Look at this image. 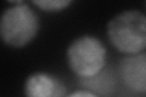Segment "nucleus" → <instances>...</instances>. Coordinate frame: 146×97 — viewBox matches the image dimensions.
<instances>
[{"label": "nucleus", "instance_id": "obj_1", "mask_svg": "<svg viewBox=\"0 0 146 97\" xmlns=\"http://www.w3.org/2000/svg\"><path fill=\"white\" fill-rule=\"evenodd\" d=\"M106 35L113 48L124 56L145 52L146 16L143 11L123 10L107 22Z\"/></svg>", "mask_w": 146, "mask_h": 97}, {"label": "nucleus", "instance_id": "obj_2", "mask_svg": "<svg viewBox=\"0 0 146 97\" xmlns=\"http://www.w3.org/2000/svg\"><path fill=\"white\" fill-rule=\"evenodd\" d=\"M39 30V16L31 4L12 3L0 13V40L9 48H25L35 39Z\"/></svg>", "mask_w": 146, "mask_h": 97}, {"label": "nucleus", "instance_id": "obj_3", "mask_svg": "<svg viewBox=\"0 0 146 97\" xmlns=\"http://www.w3.org/2000/svg\"><path fill=\"white\" fill-rule=\"evenodd\" d=\"M106 59V46L98 36L91 34L77 36L66 50L67 66L80 79L88 80L102 73Z\"/></svg>", "mask_w": 146, "mask_h": 97}, {"label": "nucleus", "instance_id": "obj_4", "mask_svg": "<svg viewBox=\"0 0 146 97\" xmlns=\"http://www.w3.org/2000/svg\"><path fill=\"white\" fill-rule=\"evenodd\" d=\"M118 75L129 90L144 95L146 92V53L124 56L118 63Z\"/></svg>", "mask_w": 146, "mask_h": 97}, {"label": "nucleus", "instance_id": "obj_5", "mask_svg": "<svg viewBox=\"0 0 146 97\" xmlns=\"http://www.w3.org/2000/svg\"><path fill=\"white\" fill-rule=\"evenodd\" d=\"M25 97H66V85L60 78L46 72H34L26 78Z\"/></svg>", "mask_w": 146, "mask_h": 97}, {"label": "nucleus", "instance_id": "obj_6", "mask_svg": "<svg viewBox=\"0 0 146 97\" xmlns=\"http://www.w3.org/2000/svg\"><path fill=\"white\" fill-rule=\"evenodd\" d=\"M73 4L72 0H34L31 5L40 9L44 12H60Z\"/></svg>", "mask_w": 146, "mask_h": 97}, {"label": "nucleus", "instance_id": "obj_7", "mask_svg": "<svg viewBox=\"0 0 146 97\" xmlns=\"http://www.w3.org/2000/svg\"><path fill=\"white\" fill-rule=\"evenodd\" d=\"M66 97H101V96L98 95L96 92H93L91 90L82 89V90L73 91V92H71V94H67Z\"/></svg>", "mask_w": 146, "mask_h": 97}]
</instances>
